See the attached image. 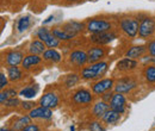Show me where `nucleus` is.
<instances>
[{
    "instance_id": "f257e3e1",
    "label": "nucleus",
    "mask_w": 155,
    "mask_h": 131,
    "mask_svg": "<svg viewBox=\"0 0 155 131\" xmlns=\"http://www.w3.org/2000/svg\"><path fill=\"white\" fill-rule=\"evenodd\" d=\"M94 100H96V95L91 91V88H86L81 86L69 91V94L67 97L68 105L74 110L90 109V106L94 103Z\"/></svg>"
},
{
    "instance_id": "f03ea898",
    "label": "nucleus",
    "mask_w": 155,
    "mask_h": 131,
    "mask_svg": "<svg viewBox=\"0 0 155 131\" xmlns=\"http://www.w3.org/2000/svg\"><path fill=\"white\" fill-rule=\"evenodd\" d=\"M85 23H86V32L88 35H97V34L107 32L117 29L116 20L104 15L90 17L85 20Z\"/></svg>"
},
{
    "instance_id": "7ed1b4c3",
    "label": "nucleus",
    "mask_w": 155,
    "mask_h": 131,
    "mask_svg": "<svg viewBox=\"0 0 155 131\" xmlns=\"http://www.w3.org/2000/svg\"><path fill=\"white\" fill-rule=\"evenodd\" d=\"M110 63L107 61H99L96 63H88L84 68L79 70V74L82 81L86 82H94L97 80L103 79L109 72Z\"/></svg>"
},
{
    "instance_id": "20e7f679",
    "label": "nucleus",
    "mask_w": 155,
    "mask_h": 131,
    "mask_svg": "<svg viewBox=\"0 0 155 131\" xmlns=\"http://www.w3.org/2000/svg\"><path fill=\"white\" fill-rule=\"evenodd\" d=\"M117 29L129 39H135L138 37L140 20L137 15H123L116 19Z\"/></svg>"
},
{
    "instance_id": "39448f33",
    "label": "nucleus",
    "mask_w": 155,
    "mask_h": 131,
    "mask_svg": "<svg viewBox=\"0 0 155 131\" xmlns=\"http://www.w3.org/2000/svg\"><path fill=\"white\" fill-rule=\"evenodd\" d=\"M64 66L71 72H79L81 68L88 64V56L87 51L82 48L72 49L68 55L64 57Z\"/></svg>"
},
{
    "instance_id": "423d86ee",
    "label": "nucleus",
    "mask_w": 155,
    "mask_h": 131,
    "mask_svg": "<svg viewBox=\"0 0 155 131\" xmlns=\"http://www.w3.org/2000/svg\"><path fill=\"white\" fill-rule=\"evenodd\" d=\"M62 90L58 87V85L55 86H49L44 90L43 94L39 97L38 99V105L43 106V107H48L51 110L58 109L61 105L62 101Z\"/></svg>"
},
{
    "instance_id": "0eeeda50",
    "label": "nucleus",
    "mask_w": 155,
    "mask_h": 131,
    "mask_svg": "<svg viewBox=\"0 0 155 131\" xmlns=\"http://www.w3.org/2000/svg\"><path fill=\"white\" fill-rule=\"evenodd\" d=\"M140 20L138 38L143 41H149L155 37V17L148 13L137 15Z\"/></svg>"
},
{
    "instance_id": "6e6552de",
    "label": "nucleus",
    "mask_w": 155,
    "mask_h": 131,
    "mask_svg": "<svg viewBox=\"0 0 155 131\" xmlns=\"http://www.w3.org/2000/svg\"><path fill=\"white\" fill-rule=\"evenodd\" d=\"M138 87V80L133 74L122 75L120 77L116 79L114 92L122 94H131Z\"/></svg>"
},
{
    "instance_id": "1a4fd4ad",
    "label": "nucleus",
    "mask_w": 155,
    "mask_h": 131,
    "mask_svg": "<svg viewBox=\"0 0 155 131\" xmlns=\"http://www.w3.org/2000/svg\"><path fill=\"white\" fill-rule=\"evenodd\" d=\"M25 56V53L18 48L7 49L1 53V63L5 67L10 66H20L23 62V58Z\"/></svg>"
},
{
    "instance_id": "9d476101",
    "label": "nucleus",
    "mask_w": 155,
    "mask_h": 131,
    "mask_svg": "<svg viewBox=\"0 0 155 131\" xmlns=\"http://www.w3.org/2000/svg\"><path fill=\"white\" fill-rule=\"evenodd\" d=\"M36 37L39 38L42 42H44L47 48H50V49H58L62 45V42L58 41L51 32V29L47 26H41L36 30Z\"/></svg>"
},
{
    "instance_id": "9b49d317",
    "label": "nucleus",
    "mask_w": 155,
    "mask_h": 131,
    "mask_svg": "<svg viewBox=\"0 0 155 131\" xmlns=\"http://www.w3.org/2000/svg\"><path fill=\"white\" fill-rule=\"evenodd\" d=\"M116 79L115 77H103L94 82H91V91L94 93L96 97H100L109 91H114Z\"/></svg>"
},
{
    "instance_id": "f8f14e48",
    "label": "nucleus",
    "mask_w": 155,
    "mask_h": 131,
    "mask_svg": "<svg viewBox=\"0 0 155 131\" xmlns=\"http://www.w3.org/2000/svg\"><path fill=\"white\" fill-rule=\"evenodd\" d=\"M81 77L79 72H69L68 74L63 75L60 77L58 82V86L62 90V91H66V92H69L72 90H74L78 85L81 82Z\"/></svg>"
},
{
    "instance_id": "ddd939ff",
    "label": "nucleus",
    "mask_w": 155,
    "mask_h": 131,
    "mask_svg": "<svg viewBox=\"0 0 155 131\" xmlns=\"http://www.w3.org/2000/svg\"><path fill=\"white\" fill-rule=\"evenodd\" d=\"M44 62L41 55H35V54H25V56L23 58V62L20 64V67L26 72V73H35V69L43 68Z\"/></svg>"
},
{
    "instance_id": "4468645a",
    "label": "nucleus",
    "mask_w": 155,
    "mask_h": 131,
    "mask_svg": "<svg viewBox=\"0 0 155 131\" xmlns=\"http://www.w3.org/2000/svg\"><path fill=\"white\" fill-rule=\"evenodd\" d=\"M86 51L88 56V63H96L99 61H104L109 55V48L106 45L91 44L87 47Z\"/></svg>"
},
{
    "instance_id": "2eb2a0df",
    "label": "nucleus",
    "mask_w": 155,
    "mask_h": 131,
    "mask_svg": "<svg viewBox=\"0 0 155 131\" xmlns=\"http://www.w3.org/2000/svg\"><path fill=\"white\" fill-rule=\"evenodd\" d=\"M140 68V62L138 60H133L129 57H123L118 60L116 63V72L120 73L122 75L134 74L136 70Z\"/></svg>"
},
{
    "instance_id": "dca6fc26",
    "label": "nucleus",
    "mask_w": 155,
    "mask_h": 131,
    "mask_svg": "<svg viewBox=\"0 0 155 131\" xmlns=\"http://www.w3.org/2000/svg\"><path fill=\"white\" fill-rule=\"evenodd\" d=\"M118 37V32L117 30H111L107 32H101L97 35H90L88 36V42L91 44H96V45H109L111 42H114Z\"/></svg>"
},
{
    "instance_id": "f3484780",
    "label": "nucleus",
    "mask_w": 155,
    "mask_h": 131,
    "mask_svg": "<svg viewBox=\"0 0 155 131\" xmlns=\"http://www.w3.org/2000/svg\"><path fill=\"white\" fill-rule=\"evenodd\" d=\"M6 74L12 85H19L28 80V73L20 66H10L6 67Z\"/></svg>"
},
{
    "instance_id": "a211bd4d",
    "label": "nucleus",
    "mask_w": 155,
    "mask_h": 131,
    "mask_svg": "<svg viewBox=\"0 0 155 131\" xmlns=\"http://www.w3.org/2000/svg\"><path fill=\"white\" fill-rule=\"evenodd\" d=\"M61 26L74 38H77L80 35H84L86 32V23L80 21V20H68V21L62 23Z\"/></svg>"
},
{
    "instance_id": "6ab92c4d",
    "label": "nucleus",
    "mask_w": 155,
    "mask_h": 131,
    "mask_svg": "<svg viewBox=\"0 0 155 131\" xmlns=\"http://www.w3.org/2000/svg\"><path fill=\"white\" fill-rule=\"evenodd\" d=\"M34 120L29 114H18V116H12L10 118V120L6 123L7 126L15 129L16 131L23 130L25 126H28L29 124H31Z\"/></svg>"
},
{
    "instance_id": "aec40b11",
    "label": "nucleus",
    "mask_w": 155,
    "mask_h": 131,
    "mask_svg": "<svg viewBox=\"0 0 155 131\" xmlns=\"http://www.w3.org/2000/svg\"><path fill=\"white\" fill-rule=\"evenodd\" d=\"M107 110H110L109 103H106V101H104L103 99L99 98L98 100H94V103L90 106L88 112H90L91 118H93V119H101L103 116L107 112Z\"/></svg>"
},
{
    "instance_id": "412c9836",
    "label": "nucleus",
    "mask_w": 155,
    "mask_h": 131,
    "mask_svg": "<svg viewBox=\"0 0 155 131\" xmlns=\"http://www.w3.org/2000/svg\"><path fill=\"white\" fill-rule=\"evenodd\" d=\"M34 122H49L53 119V110L48 109V107H43V106H36L34 110H31L30 112L28 113Z\"/></svg>"
},
{
    "instance_id": "4be33fe9",
    "label": "nucleus",
    "mask_w": 155,
    "mask_h": 131,
    "mask_svg": "<svg viewBox=\"0 0 155 131\" xmlns=\"http://www.w3.org/2000/svg\"><path fill=\"white\" fill-rule=\"evenodd\" d=\"M109 105H110V109L124 114L128 110V99H127L125 94L115 92L111 100L109 101Z\"/></svg>"
},
{
    "instance_id": "5701e85b",
    "label": "nucleus",
    "mask_w": 155,
    "mask_h": 131,
    "mask_svg": "<svg viewBox=\"0 0 155 131\" xmlns=\"http://www.w3.org/2000/svg\"><path fill=\"white\" fill-rule=\"evenodd\" d=\"M42 58H43V62L45 66H56V64H60L64 61L63 55L58 49H50V48H48L43 53Z\"/></svg>"
},
{
    "instance_id": "b1692460",
    "label": "nucleus",
    "mask_w": 155,
    "mask_h": 131,
    "mask_svg": "<svg viewBox=\"0 0 155 131\" xmlns=\"http://www.w3.org/2000/svg\"><path fill=\"white\" fill-rule=\"evenodd\" d=\"M146 55H148L146 44L133 45V47L128 48L127 51L124 53V57H129V58H133V60H142Z\"/></svg>"
},
{
    "instance_id": "393cba45",
    "label": "nucleus",
    "mask_w": 155,
    "mask_h": 131,
    "mask_svg": "<svg viewBox=\"0 0 155 131\" xmlns=\"http://www.w3.org/2000/svg\"><path fill=\"white\" fill-rule=\"evenodd\" d=\"M141 76L146 85L155 86V64L154 63H146L141 69Z\"/></svg>"
},
{
    "instance_id": "a878e982",
    "label": "nucleus",
    "mask_w": 155,
    "mask_h": 131,
    "mask_svg": "<svg viewBox=\"0 0 155 131\" xmlns=\"http://www.w3.org/2000/svg\"><path fill=\"white\" fill-rule=\"evenodd\" d=\"M47 45L44 44V42H42L39 38H32L28 47H26V53L28 54H35V55H43V53L47 50Z\"/></svg>"
},
{
    "instance_id": "bb28decb",
    "label": "nucleus",
    "mask_w": 155,
    "mask_h": 131,
    "mask_svg": "<svg viewBox=\"0 0 155 131\" xmlns=\"http://www.w3.org/2000/svg\"><path fill=\"white\" fill-rule=\"evenodd\" d=\"M39 92V86L38 84H34V82H30V84H25L19 90V97L24 98V99H34Z\"/></svg>"
},
{
    "instance_id": "cd10ccee",
    "label": "nucleus",
    "mask_w": 155,
    "mask_h": 131,
    "mask_svg": "<svg viewBox=\"0 0 155 131\" xmlns=\"http://www.w3.org/2000/svg\"><path fill=\"white\" fill-rule=\"evenodd\" d=\"M50 29H51V32L54 34V36L58 38V41H61L62 43H67V42H71L74 39V37L69 32H67L61 25H55Z\"/></svg>"
},
{
    "instance_id": "c85d7f7f",
    "label": "nucleus",
    "mask_w": 155,
    "mask_h": 131,
    "mask_svg": "<svg viewBox=\"0 0 155 131\" xmlns=\"http://www.w3.org/2000/svg\"><path fill=\"white\" fill-rule=\"evenodd\" d=\"M120 118H122V113L117 112L115 110L110 109V110H107V112L103 116V118L100 120L105 125H115V124H117L120 120Z\"/></svg>"
},
{
    "instance_id": "c756f323",
    "label": "nucleus",
    "mask_w": 155,
    "mask_h": 131,
    "mask_svg": "<svg viewBox=\"0 0 155 131\" xmlns=\"http://www.w3.org/2000/svg\"><path fill=\"white\" fill-rule=\"evenodd\" d=\"M31 24H32V21H31L30 16H23L17 19V21H16V30L18 34H23L31 26Z\"/></svg>"
},
{
    "instance_id": "7c9ffc66",
    "label": "nucleus",
    "mask_w": 155,
    "mask_h": 131,
    "mask_svg": "<svg viewBox=\"0 0 155 131\" xmlns=\"http://www.w3.org/2000/svg\"><path fill=\"white\" fill-rule=\"evenodd\" d=\"M20 103H21V100H20L18 97H13V98L7 99V100L5 101V104H4V105H1V109H2V110L5 109L6 111L12 112V111H16V110H18V109H19Z\"/></svg>"
},
{
    "instance_id": "2f4dec72",
    "label": "nucleus",
    "mask_w": 155,
    "mask_h": 131,
    "mask_svg": "<svg viewBox=\"0 0 155 131\" xmlns=\"http://www.w3.org/2000/svg\"><path fill=\"white\" fill-rule=\"evenodd\" d=\"M86 129L87 131H105L106 128H105V124L100 120V119H88L86 122Z\"/></svg>"
},
{
    "instance_id": "473e14b6",
    "label": "nucleus",
    "mask_w": 155,
    "mask_h": 131,
    "mask_svg": "<svg viewBox=\"0 0 155 131\" xmlns=\"http://www.w3.org/2000/svg\"><path fill=\"white\" fill-rule=\"evenodd\" d=\"M36 105H38V103H36L35 100H29V99H24L20 103V106L18 111L20 113H29L31 110H34L36 107Z\"/></svg>"
},
{
    "instance_id": "72a5a7b5",
    "label": "nucleus",
    "mask_w": 155,
    "mask_h": 131,
    "mask_svg": "<svg viewBox=\"0 0 155 131\" xmlns=\"http://www.w3.org/2000/svg\"><path fill=\"white\" fill-rule=\"evenodd\" d=\"M10 84H11V82H10V80H8L7 74H6L5 72H1V73H0V91H4L5 88H7Z\"/></svg>"
},
{
    "instance_id": "f704fd0d",
    "label": "nucleus",
    "mask_w": 155,
    "mask_h": 131,
    "mask_svg": "<svg viewBox=\"0 0 155 131\" xmlns=\"http://www.w3.org/2000/svg\"><path fill=\"white\" fill-rule=\"evenodd\" d=\"M147 45V51H148V55L152 57H155V37L147 41L146 43Z\"/></svg>"
},
{
    "instance_id": "c9c22d12",
    "label": "nucleus",
    "mask_w": 155,
    "mask_h": 131,
    "mask_svg": "<svg viewBox=\"0 0 155 131\" xmlns=\"http://www.w3.org/2000/svg\"><path fill=\"white\" fill-rule=\"evenodd\" d=\"M20 131H42L41 130V125H39L38 123H31V124H29L28 126H25L23 130Z\"/></svg>"
},
{
    "instance_id": "e433bc0d",
    "label": "nucleus",
    "mask_w": 155,
    "mask_h": 131,
    "mask_svg": "<svg viewBox=\"0 0 155 131\" xmlns=\"http://www.w3.org/2000/svg\"><path fill=\"white\" fill-rule=\"evenodd\" d=\"M114 91H109V92H106V93H104L103 95H100L99 98L100 99H103L104 101H106V103H109L110 100H111V98H112V95H114Z\"/></svg>"
},
{
    "instance_id": "4c0bfd02",
    "label": "nucleus",
    "mask_w": 155,
    "mask_h": 131,
    "mask_svg": "<svg viewBox=\"0 0 155 131\" xmlns=\"http://www.w3.org/2000/svg\"><path fill=\"white\" fill-rule=\"evenodd\" d=\"M29 0H12V5L15 6V7H23L26 2H28Z\"/></svg>"
},
{
    "instance_id": "58836bf2",
    "label": "nucleus",
    "mask_w": 155,
    "mask_h": 131,
    "mask_svg": "<svg viewBox=\"0 0 155 131\" xmlns=\"http://www.w3.org/2000/svg\"><path fill=\"white\" fill-rule=\"evenodd\" d=\"M81 0H60V4L62 5H74V4H79Z\"/></svg>"
},
{
    "instance_id": "ea45409f",
    "label": "nucleus",
    "mask_w": 155,
    "mask_h": 131,
    "mask_svg": "<svg viewBox=\"0 0 155 131\" xmlns=\"http://www.w3.org/2000/svg\"><path fill=\"white\" fill-rule=\"evenodd\" d=\"M142 60L144 61V64H146V63H154L155 64V57H152V56H149V55H146Z\"/></svg>"
},
{
    "instance_id": "a19ab883",
    "label": "nucleus",
    "mask_w": 155,
    "mask_h": 131,
    "mask_svg": "<svg viewBox=\"0 0 155 131\" xmlns=\"http://www.w3.org/2000/svg\"><path fill=\"white\" fill-rule=\"evenodd\" d=\"M34 1H36V2L41 1V2H44V5H47V4H49V2H56L58 0H34Z\"/></svg>"
},
{
    "instance_id": "79ce46f5",
    "label": "nucleus",
    "mask_w": 155,
    "mask_h": 131,
    "mask_svg": "<svg viewBox=\"0 0 155 131\" xmlns=\"http://www.w3.org/2000/svg\"><path fill=\"white\" fill-rule=\"evenodd\" d=\"M0 131H16L15 129H12V128H10V126H7V125H5V126H2Z\"/></svg>"
},
{
    "instance_id": "37998d69",
    "label": "nucleus",
    "mask_w": 155,
    "mask_h": 131,
    "mask_svg": "<svg viewBox=\"0 0 155 131\" xmlns=\"http://www.w3.org/2000/svg\"><path fill=\"white\" fill-rule=\"evenodd\" d=\"M154 17H155V16H154Z\"/></svg>"
}]
</instances>
